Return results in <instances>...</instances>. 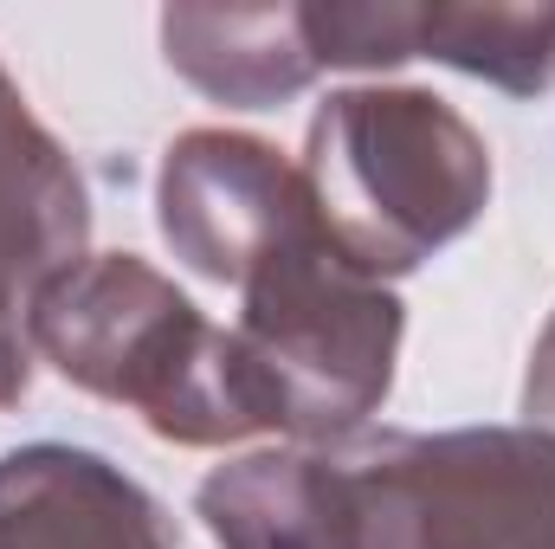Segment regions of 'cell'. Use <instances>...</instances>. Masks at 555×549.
Segmentation results:
<instances>
[{
	"label": "cell",
	"instance_id": "1",
	"mask_svg": "<svg viewBox=\"0 0 555 549\" xmlns=\"http://www.w3.org/2000/svg\"><path fill=\"white\" fill-rule=\"evenodd\" d=\"M33 356L72 388L142 413L168 446H240L278 433L240 336L142 253H85L26 304Z\"/></svg>",
	"mask_w": 555,
	"mask_h": 549
},
{
	"label": "cell",
	"instance_id": "2",
	"mask_svg": "<svg viewBox=\"0 0 555 549\" xmlns=\"http://www.w3.org/2000/svg\"><path fill=\"white\" fill-rule=\"evenodd\" d=\"M297 168L330 246L382 284L420 272L491 207V142L420 85L330 91Z\"/></svg>",
	"mask_w": 555,
	"mask_h": 549
},
{
	"label": "cell",
	"instance_id": "3",
	"mask_svg": "<svg viewBox=\"0 0 555 549\" xmlns=\"http://www.w3.org/2000/svg\"><path fill=\"white\" fill-rule=\"evenodd\" d=\"M233 336L278 433L330 446L382 413L408 336V304L395 284L356 272L323 227H310L240 284Z\"/></svg>",
	"mask_w": 555,
	"mask_h": 549
},
{
	"label": "cell",
	"instance_id": "4",
	"mask_svg": "<svg viewBox=\"0 0 555 549\" xmlns=\"http://www.w3.org/2000/svg\"><path fill=\"white\" fill-rule=\"evenodd\" d=\"M343 472L362 549H555L550 426L382 433Z\"/></svg>",
	"mask_w": 555,
	"mask_h": 549
},
{
	"label": "cell",
	"instance_id": "5",
	"mask_svg": "<svg viewBox=\"0 0 555 549\" xmlns=\"http://www.w3.org/2000/svg\"><path fill=\"white\" fill-rule=\"evenodd\" d=\"M155 227L194 278L246 284L317 220L304 168L253 130H181L155 168Z\"/></svg>",
	"mask_w": 555,
	"mask_h": 549
},
{
	"label": "cell",
	"instance_id": "6",
	"mask_svg": "<svg viewBox=\"0 0 555 549\" xmlns=\"http://www.w3.org/2000/svg\"><path fill=\"white\" fill-rule=\"evenodd\" d=\"M0 549H181L162 498L65 439L0 452Z\"/></svg>",
	"mask_w": 555,
	"mask_h": 549
},
{
	"label": "cell",
	"instance_id": "7",
	"mask_svg": "<svg viewBox=\"0 0 555 549\" xmlns=\"http://www.w3.org/2000/svg\"><path fill=\"white\" fill-rule=\"evenodd\" d=\"M194 518L220 549H362L343 459L304 446L214 465L194 485Z\"/></svg>",
	"mask_w": 555,
	"mask_h": 549
},
{
	"label": "cell",
	"instance_id": "8",
	"mask_svg": "<svg viewBox=\"0 0 555 549\" xmlns=\"http://www.w3.org/2000/svg\"><path fill=\"white\" fill-rule=\"evenodd\" d=\"M91 246V188L0 65V272L26 297Z\"/></svg>",
	"mask_w": 555,
	"mask_h": 549
},
{
	"label": "cell",
	"instance_id": "9",
	"mask_svg": "<svg viewBox=\"0 0 555 549\" xmlns=\"http://www.w3.org/2000/svg\"><path fill=\"white\" fill-rule=\"evenodd\" d=\"M162 59L227 111H278L317 78L297 7H168Z\"/></svg>",
	"mask_w": 555,
	"mask_h": 549
},
{
	"label": "cell",
	"instance_id": "10",
	"mask_svg": "<svg viewBox=\"0 0 555 549\" xmlns=\"http://www.w3.org/2000/svg\"><path fill=\"white\" fill-rule=\"evenodd\" d=\"M420 59L498 85L504 98H543L555 85V7H420Z\"/></svg>",
	"mask_w": 555,
	"mask_h": 549
},
{
	"label": "cell",
	"instance_id": "11",
	"mask_svg": "<svg viewBox=\"0 0 555 549\" xmlns=\"http://www.w3.org/2000/svg\"><path fill=\"white\" fill-rule=\"evenodd\" d=\"M297 13L317 72H395L420 59V7L408 0H310Z\"/></svg>",
	"mask_w": 555,
	"mask_h": 549
},
{
	"label": "cell",
	"instance_id": "12",
	"mask_svg": "<svg viewBox=\"0 0 555 549\" xmlns=\"http://www.w3.org/2000/svg\"><path fill=\"white\" fill-rule=\"evenodd\" d=\"M26 291L0 272V413L20 408L33 388V336H26Z\"/></svg>",
	"mask_w": 555,
	"mask_h": 549
},
{
	"label": "cell",
	"instance_id": "13",
	"mask_svg": "<svg viewBox=\"0 0 555 549\" xmlns=\"http://www.w3.org/2000/svg\"><path fill=\"white\" fill-rule=\"evenodd\" d=\"M524 413H530V426H550L555 433V310H550V323H543V336H537V349H530Z\"/></svg>",
	"mask_w": 555,
	"mask_h": 549
}]
</instances>
